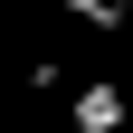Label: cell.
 Segmentation results:
<instances>
[{"instance_id": "cell-2", "label": "cell", "mask_w": 133, "mask_h": 133, "mask_svg": "<svg viewBox=\"0 0 133 133\" xmlns=\"http://www.w3.org/2000/svg\"><path fill=\"white\" fill-rule=\"evenodd\" d=\"M57 10H66V19H76V29H105V38H114V29H124V0H57Z\"/></svg>"}, {"instance_id": "cell-1", "label": "cell", "mask_w": 133, "mask_h": 133, "mask_svg": "<svg viewBox=\"0 0 133 133\" xmlns=\"http://www.w3.org/2000/svg\"><path fill=\"white\" fill-rule=\"evenodd\" d=\"M76 133H124V86H76Z\"/></svg>"}]
</instances>
